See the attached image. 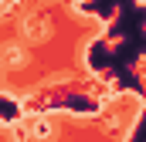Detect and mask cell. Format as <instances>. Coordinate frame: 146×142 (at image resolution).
I'll use <instances>...</instances> for the list:
<instances>
[{"label": "cell", "mask_w": 146, "mask_h": 142, "mask_svg": "<svg viewBox=\"0 0 146 142\" xmlns=\"http://www.w3.org/2000/svg\"><path fill=\"white\" fill-rule=\"evenodd\" d=\"M21 31H24V37H27V44H37V41H44V37L51 34V24L44 20V17H24V24H21Z\"/></svg>", "instance_id": "obj_1"}, {"label": "cell", "mask_w": 146, "mask_h": 142, "mask_svg": "<svg viewBox=\"0 0 146 142\" xmlns=\"http://www.w3.org/2000/svg\"><path fill=\"white\" fill-rule=\"evenodd\" d=\"M34 135H37V139H48V135H51V125H48L44 118H37V122H34Z\"/></svg>", "instance_id": "obj_3"}, {"label": "cell", "mask_w": 146, "mask_h": 142, "mask_svg": "<svg viewBox=\"0 0 146 142\" xmlns=\"http://www.w3.org/2000/svg\"><path fill=\"white\" fill-rule=\"evenodd\" d=\"M0 64H3V68H21V64H27L24 44H3V47H0Z\"/></svg>", "instance_id": "obj_2"}]
</instances>
